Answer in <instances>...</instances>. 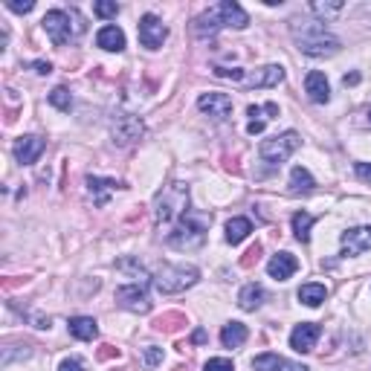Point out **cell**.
Masks as SVG:
<instances>
[{
	"instance_id": "cell-19",
	"label": "cell",
	"mask_w": 371,
	"mask_h": 371,
	"mask_svg": "<svg viewBox=\"0 0 371 371\" xmlns=\"http://www.w3.org/2000/svg\"><path fill=\"white\" fill-rule=\"evenodd\" d=\"M247 114L252 117L250 125H247V134L255 137V134H261V131H264V125H267V119H270V117H264V114H273V117H276V114H279V105H276V102H267V105H261V107H255V105H252V107L247 110Z\"/></svg>"
},
{
	"instance_id": "cell-24",
	"label": "cell",
	"mask_w": 371,
	"mask_h": 371,
	"mask_svg": "<svg viewBox=\"0 0 371 371\" xmlns=\"http://www.w3.org/2000/svg\"><path fill=\"white\" fill-rule=\"evenodd\" d=\"M117 270L125 273V276H131V279H134L131 284H148V282H154L148 273H145V267L137 261V258H131V255H128V258H119V261H117Z\"/></svg>"
},
{
	"instance_id": "cell-2",
	"label": "cell",
	"mask_w": 371,
	"mask_h": 371,
	"mask_svg": "<svg viewBox=\"0 0 371 371\" xmlns=\"http://www.w3.org/2000/svg\"><path fill=\"white\" fill-rule=\"evenodd\" d=\"M247 24H250V15L241 9L235 0H223V3H218V6H212L209 12L200 15V18L195 21V32L200 38H206V35H215V32L223 29V26L244 29Z\"/></svg>"
},
{
	"instance_id": "cell-10",
	"label": "cell",
	"mask_w": 371,
	"mask_h": 371,
	"mask_svg": "<svg viewBox=\"0 0 371 371\" xmlns=\"http://www.w3.org/2000/svg\"><path fill=\"white\" fill-rule=\"evenodd\" d=\"M110 134H114L117 145H134L145 134V125L134 114H122V117L114 119V125H110Z\"/></svg>"
},
{
	"instance_id": "cell-21",
	"label": "cell",
	"mask_w": 371,
	"mask_h": 371,
	"mask_svg": "<svg viewBox=\"0 0 371 371\" xmlns=\"http://www.w3.org/2000/svg\"><path fill=\"white\" fill-rule=\"evenodd\" d=\"M264 299H267L264 287H261V284H255V282H252V284H247V287L238 293V304H241L244 311H258V308L264 304Z\"/></svg>"
},
{
	"instance_id": "cell-38",
	"label": "cell",
	"mask_w": 371,
	"mask_h": 371,
	"mask_svg": "<svg viewBox=\"0 0 371 371\" xmlns=\"http://www.w3.org/2000/svg\"><path fill=\"white\" fill-rule=\"evenodd\" d=\"M354 171H357V177L363 183H371V163H357V166H354Z\"/></svg>"
},
{
	"instance_id": "cell-26",
	"label": "cell",
	"mask_w": 371,
	"mask_h": 371,
	"mask_svg": "<svg viewBox=\"0 0 371 371\" xmlns=\"http://www.w3.org/2000/svg\"><path fill=\"white\" fill-rule=\"evenodd\" d=\"M325 296H328L325 284L308 282V284H302V287H299V302H302V304H308V308H319V304L325 302Z\"/></svg>"
},
{
	"instance_id": "cell-32",
	"label": "cell",
	"mask_w": 371,
	"mask_h": 371,
	"mask_svg": "<svg viewBox=\"0 0 371 371\" xmlns=\"http://www.w3.org/2000/svg\"><path fill=\"white\" fill-rule=\"evenodd\" d=\"M93 12L99 15V18H117V15H119V6H117V3H105V0H99V3L93 6Z\"/></svg>"
},
{
	"instance_id": "cell-42",
	"label": "cell",
	"mask_w": 371,
	"mask_h": 371,
	"mask_svg": "<svg viewBox=\"0 0 371 371\" xmlns=\"http://www.w3.org/2000/svg\"><path fill=\"white\" fill-rule=\"evenodd\" d=\"M357 82H360V76H357V73H351V76L343 78V85H345V87H348V85H357Z\"/></svg>"
},
{
	"instance_id": "cell-23",
	"label": "cell",
	"mask_w": 371,
	"mask_h": 371,
	"mask_svg": "<svg viewBox=\"0 0 371 371\" xmlns=\"http://www.w3.org/2000/svg\"><path fill=\"white\" fill-rule=\"evenodd\" d=\"M117 189V180H102V177H87V191H90V198L96 206H105L107 198H110V191Z\"/></svg>"
},
{
	"instance_id": "cell-4",
	"label": "cell",
	"mask_w": 371,
	"mask_h": 371,
	"mask_svg": "<svg viewBox=\"0 0 371 371\" xmlns=\"http://www.w3.org/2000/svg\"><path fill=\"white\" fill-rule=\"evenodd\" d=\"M189 212V186L186 183H169L154 200L157 223H177Z\"/></svg>"
},
{
	"instance_id": "cell-34",
	"label": "cell",
	"mask_w": 371,
	"mask_h": 371,
	"mask_svg": "<svg viewBox=\"0 0 371 371\" xmlns=\"http://www.w3.org/2000/svg\"><path fill=\"white\" fill-rule=\"evenodd\" d=\"M215 76L218 78H232V82H244V78H247V73L244 70H238V67H215Z\"/></svg>"
},
{
	"instance_id": "cell-30",
	"label": "cell",
	"mask_w": 371,
	"mask_h": 371,
	"mask_svg": "<svg viewBox=\"0 0 371 371\" xmlns=\"http://www.w3.org/2000/svg\"><path fill=\"white\" fill-rule=\"evenodd\" d=\"M279 363H282L279 354H261V357L252 360V368H255V371H276Z\"/></svg>"
},
{
	"instance_id": "cell-25",
	"label": "cell",
	"mask_w": 371,
	"mask_h": 371,
	"mask_svg": "<svg viewBox=\"0 0 371 371\" xmlns=\"http://www.w3.org/2000/svg\"><path fill=\"white\" fill-rule=\"evenodd\" d=\"M313 186H316V180L311 177L308 169L296 166L290 171V195H308V191H313Z\"/></svg>"
},
{
	"instance_id": "cell-16",
	"label": "cell",
	"mask_w": 371,
	"mask_h": 371,
	"mask_svg": "<svg viewBox=\"0 0 371 371\" xmlns=\"http://www.w3.org/2000/svg\"><path fill=\"white\" fill-rule=\"evenodd\" d=\"M304 93L311 96V102H316V105H325V102L331 99V87H328V78H325V73L311 70L308 76H304Z\"/></svg>"
},
{
	"instance_id": "cell-31",
	"label": "cell",
	"mask_w": 371,
	"mask_h": 371,
	"mask_svg": "<svg viewBox=\"0 0 371 371\" xmlns=\"http://www.w3.org/2000/svg\"><path fill=\"white\" fill-rule=\"evenodd\" d=\"M203 371H235V365L227 357H212V360H206Z\"/></svg>"
},
{
	"instance_id": "cell-22",
	"label": "cell",
	"mask_w": 371,
	"mask_h": 371,
	"mask_svg": "<svg viewBox=\"0 0 371 371\" xmlns=\"http://www.w3.org/2000/svg\"><path fill=\"white\" fill-rule=\"evenodd\" d=\"M247 336H250L247 325H241V322H230V325H223V331H221V343H223V348H241L247 343Z\"/></svg>"
},
{
	"instance_id": "cell-11",
	"label": "cell",
	"mask_w": 371,
	"mask_h": 371,
	"mask_svg": "<svg viewBox=\"0 0 371 371\" xmlns=\"http://www.w3.org/2000/svg\"><path fill=\"white\" fill-rule=\"evenodd\" d=\"M198 107H200V114L212 117V119H227L232 114V99L227 93H203L198 99Z\"/></svg>"
},
{
	"instance_id": "cell-18",
	"label": "cell",
	"mask_w": 371,
	"mask_h": 371,
	"mask_svg": "<svg viewBox=\"0 0 371 371\" xmlns=\"http://www.w3.org/2000/svg\"><path fill=\"white\" fill-rule=\"evenodd\" d=\"M284 78V70L279 67V64H267V67H258L252 76L244 78V85L250 87H273V85H279Z\"/></svg>"
},
{
	"instance_id": "cell-20",
	"label": "cell",
	"mask_w": 371,
	"mask_h": 371,
	"mask_svg": "<svg viewBox=\"0 0 371 371\" xmlns=\"http://www.w3.org/2000/svg\"><path fill=\"white\" fill-rule=\"evenodd\" d=\"M67 328H70V334L76 336V340H85V343L99 336V325H96V319H90V316H73Z\"/></svg>"
},
{
	"instance_id": "cell-1",
	"label": "cell",
	"mask_w": 371,
	"mask_h": 371,
	"mask_svg": "<svg viewBox=\"0 0 371 371\" xmlns=\"http://www.w3.org/2000/svg\"><path fill=\"white\" fill-rule=\"evenodd\" d=\"M290 35H293L296 46L311 55V58H328V55H336L340 53V38L331 35V32L325 29V24L322 21H311V18H296L293 24H290Z\"/></svg>"
},
{
	"instance_id": "cell-27",
	"label": "cell",
	"mask_w": 371,
	"mask_h": 371,
	"mask_svg": "<svg viewBox=\"0 0 371 371\" xmlns=\"http://www.w3.org/2000/svg\"><path fill=\"white\" fill-rule=\"evenodd\" d=\"M250 232H252V223L247 218H232L227 223V241H230V244H241V241H244Z\"/></svg>"
},
{
	"instance_id": "cell-9",
	"label": "cell",
	"mask_w": 371,
	"mask_h": 371,
	"mask_svg": "<svg viewBox=\"0 0 371 371\" xmlns=\"http://www.w3.org/2000/svg\"><path fill=\"white\" fill-rule=\"evenodd\" d=\"M117 304L131 313H148L151 311V299L145 284H122L117 290Z\"/></svg>"
},
{
	"instance_id": "cell-5",
	"label": "cell",
	"mask_w": 371,
	"mask_h": 371,
	"mask_svg": "<svg viewBox=\"0 0 371 371\" xmlns=\"http://www.w3.org/2000/svg\"><path fill=\"white\" fill-rule=\"evenodd\" d=\"M41 24H44V32L50 35V41H53L55 46L70 44V41H76V38L85 32L82 18H78L76 12H64V9H53V12H46Z\"/></svg>"
},
{
	"instance_id": "cell-37",
	"label": "cell",
	"mask_w": 371,
	"mask_h": 371,
	"mask_svg": "<svg viewBox=\"0 0 371 371\" xmlns=\"http://www.w3.org/2000/svg\"><path fill=\"white\" fill-rule=\"evenodd\" d=\"M6 9L18 12V15H26V12H32V9H35V3H32V0H26V3H18V0H9V3H6Z\"/></svg>"
},
{
	"instance_id": "cell-36",
	"label": "cell",
	"mask_w": 371,
	"mask_h": 371,
	"mask_svg": "<svg viewBox=\"0 0 371 371\" xmlns=\"http://www.w3.org/2000/svg\"><path fill=\"white\" fill-rule=\"evenodd\" d=\"M58 371H85V363L78 357H67V360H61Z\"/></svg>"
},
{
	"instance_id": "cell-29",
	"label": "cell",
	"mask_w": 371,
	"mask_h": 371,
	"mask_svg": "<svg viewBox=\"0 0 371 371\" xmlns=\"http://www.w3.org/2000/svg\"><path fill=\"white\" fill-rule=\"evenodd\" d=\"M50 105H55L58 110H64V114H67V110L73 107V96H70V90H67V87H55V90L50 93Z\"/></svg>"
},
{
	"instance_id": "cell-17",
	"label": "cell",
	"mask_w": 371,
	"mask_h": 371,
	"mask_svg": "<svg viewBox=\"0 0 371 371\" xmlns=\"http://www.w3.org/2000/svg\"><path fill=\"white\" fill-rule=\"evenodd\" d=\"M96 46H102L107 53H122L125 50V32L114 24H107L96 32Z\"/></svg>"
},
{
	"instance_id": "cell-7",
	"label": "cell",
	"mask_w": 371,
	"mask_h": 371,
	"mask_svg": "<svg viewBox=\"0 0 371 371\" xmlns=\"http://www.w3.org/2000/svg\"><path fill=\"white\" fill-rule=\"evenodd\" d=\"M299 145H302V137L296 131H284V134L270 137V139H264L261 145H258V157H261L264 163H270V166H282L284 159L299 148Z\"/></svg>"
},
{
	"instance_id": "cell-14",
	"label": "cell",
	"mask_w": 371,
	"mask_h": 371,
	"mask_svg": "<svg viewBox=\"0 0 371 371\" xmlns=\"http://www.w3.org/2000/svg\"><path fill=\"white\" fill-rule=\"evenodd\" d=\"M343 255H360L371 250V227H354L343 232Z\"/></svg>"
},
{
	"instance_id": "cell-28",
	"label": "cell",
	"mask_w": 371,
	"mask_h": 371,
	"mask_svg": "<svg viewBox=\"0 0 371 371\" xmlns=\"http://www.w3.org/2000/svg\"><path fill=\"white\" fill-rule=\"evenodd\" d=\"M313 215H308V212H296L293 215V232H296V238L302 241V244H308L311 241V227H313Z\"/></svg>"
},
{
	"instance_id": "cell-43",
	"label": "cell",
	"mask_w": 371,
	"mask_h": 371,
	"mask_svg": "<svg viewBox=\"0 0 371 371\" xmlns=\"http://www.w3.org/2000/svg\"><path fill=\"white\" fill-rule=\"evenodd\" d=\"M365 122H368V125H371V110H368V114H365Z\"/></svg>"
},
{
	"instance_id": "cell-41",
	"label": "cell",
	"mask_w": 371,
	"mask_h": 371,
	"mask_svg": "<svg viewBox=\"0 0 371 371\" xmlns=\"http://www.w3.org/2000/svg\"><path fill=\"white\" fill-rule=\"evenodd\" d=\"M258 255H261V247H258V244H255V247H252V250L247 252V258H244V267H250L252 261H258Z\"/></svg>"
},
{
	"instance_id": "cell-12",
	"label": "cell",
	"mask_w": 371,
	"mask_h": 371,
	"mask_svg": "<svg viewBox=\"0 0 371 371\" xmlns=\"http://www.w3.org/2000/svg\"><path fill=\"white\" fill-rule=\"evenodd\" d=\"M316 340H319V325L316 322H302V325H296L293 334H290V348H293L296 354H311Z\"/></svg>"
},
{
	"instance_id": "cell-6",
	"label": "cell",
	"mask_w": 371,
	"mask_h": 371,
	"mask_svg": "<svg viewBox=\"0 0 371 371\" xmlns=\"http://www.w3.org/2000/svg\"><path fill=\"white\" fill-rule=\"evenodd\" d=\"M198 279H200L198 267H191V264H166V267L157 270L154 287L163 296H174V293H183L186 287L198 284Z\"/></svg>"
},
{
	"instance_id": "cell-8",
	"label": "cell",
	"mask_w": 371,
	"mask_h": 371,
	"mask_svg": "<svg viewBox=\"0 0 371 371\" xmlns=\"http://www.w3.org/2000/svg\"><path fill=\"white\" fill-rule=\"evenodd\" d=\"M137 32H139V44L145 50H159L163 41L169 38V26L157 18V15H142L139 24H137Z\"/></svg>"
},
{
	"instance_id": "cell-33",
	"label": "cell",
	"mask_w": 371,
	"mask_h": 371,
	"mask_svg": "<svg viewBox=\"0 0 371 371\" xmlns=\"http://www.w3.org/2000/svg\"><path fill=\"white\" fill-rule=\"evenodd\" d=\"M308 9L316 12V15H325V18H328V15H340L343 12V3H311Z\"/></svg>"
},
{
	"instance_id": "cell-40",
	"label": "cell",
	"mask_w": 371,
	"mask_h": 371,
	"mask_svg": "<svg viewBox=\"0 0 371 371\" xmlns=\"http://www.w3.org/2000/svg\"><path fill=\"white\" fill-rule=\"evenodd\" d=\"M32 67H35V73H41V76L53 73V64H50V61H35V64H32Z\"/></svg>"
},
{
	"instance_id": "cell-35",
	"label": "cell",
	"mask_w": 371,
	"mask_h": 371,
	"mask_svg": "<svg viewBox=\"0 0 371 371\" xmlns=\"http://www.w3.org/2000/svg\"><path fill=\"white\" fill-rule=\"evenodd\" d=\"M157 363H163V348L148 345V348H145V365H148V368H154Z\"/></svg>"
},
{
	"instance_id": "cell-13",
	"label": "cell",
	"mask_w": 371,
	"mask_h": 371,
	"mask_svg": "<svg viewBox=\"0 0 371 371\" xmlns=\"http://www.w3.org/2000/svg\"><path fill=\"white\" fill-rule=\"evenodd\" d=\"M44 148H46V142L41 137L26 134V137H21L18 142H15V159H18L21 166H32L44 154Z\"/></svg>"
},
{
	"instance_id": "cell-39",
	"label": "cell",
	"mask_w": 371,
	"mask_h": 371,
	"mask_svg": "<svg viewBox=\"0 0 371 371\" xmlns=\"http://www.w3.org/2000/svg\"><path fill=\"white\" fill-rule=\"evenodd\" d=\"M276 371H311L308 365H302V363H290V360H282Z\"/></svg>"
},
{
	"instance_id": "cell-15",
	"label": "cell",
	"mask_w": 371,
	"mask_h": 371,
	"mask_svg": "<svg viewBox=\"0 0 371 371\" xmlns=\"http://www.w3.org/2000/svg\"><path fill=\"white\" fill-rule=\"evenodd\" d=\"M296 270H299V261H296V255H290V252H276L267 261V273L276 282H287Z\"/></svg>"
},
{
	"instance_id": "cell-3",
	"label": "cell",
	"mask_w": 371,
	"mask_h": 371,
	"mask_svg": "<svg viewBox=\"0 0 371 371\" xmlns=\"http://www.w3.org/2000/svg\"><path fill=\"white\" fill-rule=\"evenodd\" d=\"M209 223L212 218L203 215V212H189L174 223V230L169 232V244L174 250H195L206 241V232H209Z\"/></svg>"
}]
</instances>
